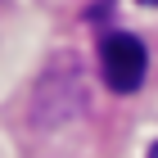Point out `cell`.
<instances>
[{
    "mask_svg": "<svg viewBox=\"0 0 158 158\" xmlns=\"http://www.w3.org/2000/svg\"><path fill=\"white\" fill-rule=\"evenodd\" d=\"M99 68H104V81L118 90V95H131L135 86L145 81V68H149V54L140 45V36L131 32H109L99 41Z\"/></svg>",
    "mask_w": 158,
    "mask_h": 158,
    "instance_id": "1",
    "label": "cell"
},
{
    "mask_svg": "<svg viewBox=\"0 0 158 158\" xmlns=\"http://www.w3.org/2000/svg\"><path fill=\"white\" fill-rule=\"evenodd\" d=\"M149 158H158V140H154V149H149Z\"/></svg>",
    "mask_w": 158,
    "mask_h": 158,
    "instance_id": "2",
    "label": "cell"
},
{
    "mask_svg": "<svg viewBox=\"0 0 158 158\" xmlns=\"http://www.w3.org/2000/svg\"><path fill=\"white\" fill-rule=\"evenodd\" d=\"M145 5H158V0H145Z\"/></svg>",
    "mask_w": 158,
    "mask_h": 158,
    "instance_id": "3",
    "label": "cell"
}]
</instances>
